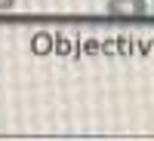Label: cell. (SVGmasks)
<instances>
[{"label": "cell", "mask_w": 154, "mask_h": 141, "mask_svg": "<svg viewBox=\"0 0 154 141\" xmlns=\"http://www.w3.org/2000/svg\"><path fill=\"white\" fill-rule=\"evenodd\" d=\"M108 12L120 16V19H136V16L148 12V3L145 0H108Z\"/></svg>", "instance_id": "6da1fadb"}, {"label": "cell", "mask_w": 154, "mask_h": 141, "mask_svg": "<svg viewBox=\"0 0 154 141\" xmlns=\"http://www.w3.org/2000/svg\"><path fill=\"white\" fill-rule=\"evenodd\" d=\"M16 6V0H0V12H6V9H12Z\"/></svg>", "instance_id": "7a4b0ae2"}]
</instances>
